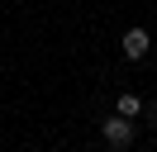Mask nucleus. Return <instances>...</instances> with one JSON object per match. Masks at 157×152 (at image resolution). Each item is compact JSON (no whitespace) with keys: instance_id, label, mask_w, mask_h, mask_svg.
I'll return each mask as SVG.
<instances>
[{"instance_id":"f257e3e1","label":"nucleus","mask_w":157,"mask_h":152,"mask_svg":"<svg viewBox=\"0 0 157 152\" xmlns=\"http://www.w3.org/2000/svg\"><path fill=\"white\" fill-rule=\"evenodd\" d=\"M100 133H105V142H109V147H119V152H124L128 142H133V119L114 114V119H105V124H100Z\"/></svg>"},{"instance_id":"f03ea898","label":"nucleus","mask_w":157,"mask_h":152,"mask_svg":"<svg viewBox=\"0 0 157 152\" xmlns=\"http://www.w3.org/2000/svg\"><path fill=\"white\" fill-rule=\"evenodd\" d=\"M124 57L128 62H143L147 57V28H128L124 33Z\"/></svg>"},{"instance_id":"7ed1b4c3","label":"nucleus","mask_w":157,"mask_h":152,"mask_svg":"<svg viewBox=\"0 0 157 152\" xmlns=\"http://www.w3.org/2000/svg\"><path fill=\"white\" fill-rule=\"evenodd\" d=\"M138 109H143V100H138V95H119V100H114V114H124V119H133Z\"/></svg>"},{"instance_id":"20e7f679","label":"nucleus","mask_w":157,"mask_h":152,"mask_svg":"<svg viewBox=\"0 0 157 152\" xmlns=\"http://www.w3.org/2000/svg\"><path fill=\"white\" fill-rule=\"evenodd\" d=\"M152 124H157V104H152Z\"/></svg>"}]
</instances>
